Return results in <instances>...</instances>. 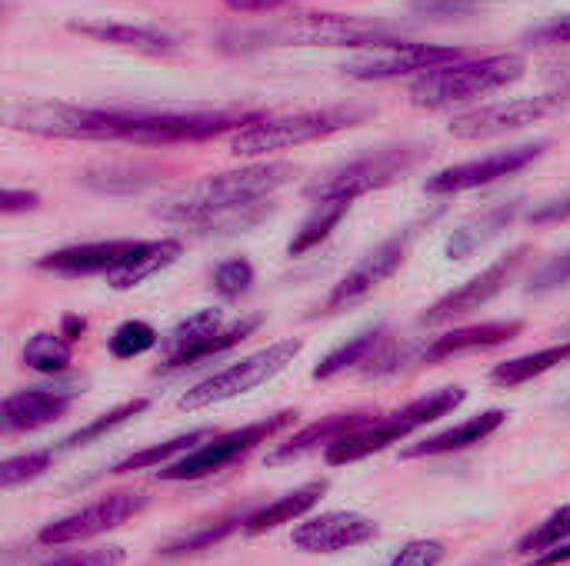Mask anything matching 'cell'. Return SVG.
<instances>
[{
    "label": "cell",
    "instance_id": "cell-1",
    "mask_svg": "<svg viewBox=\"0 0 570 566\" xmlns=\"http://www.w3.org/2000/svg\"><path fill=\"white\" fill-rule=\"evenodd\" d=\"M291 163H250L240 170L210 173L197 183H187L157 203V217L180 227L240 230L264 217L267 200L294 180Z\"/></svg>",
    "mask_w": 570,
    "mask_h": 566
},
{
    "label": "cell",
    "instance_id": "cell-2",
    "mask_svg": "<svg viewBox=\"0 0 570 566\" xmlns=\"http://www.w3.org/2000/svg\"><path fill=\"white\" fill-rule=\"evenodd\" d=\"M524 77V60L518 53H488V57H461L444 67H434L411 80V103L424 110H444L454 103H468L488 97L508 83Z\"/></svg>",
    "mask_w": 570,
    "mask_h": 566
},
{
    "label": "cell",
    "instance_id": "cell-3",
    "mask_svg": "<svg viewBox=\"0 0 570 566\" xmlns=\"http://www.w3.org/2000/svg\"><path fill=\"white\" fill-rule=\"evenodd\" d=\"M7 123L40 140H124L134 143L137 107H80V103H23Z\"/></svg>",
    "mask_w": 570,
    "mask_h": 566
},
{
    "label": "cell",
    "instance_id": "cell-4",
    "mask_svg": "<svg viewBox=\"0 0 570 566\" xmlns=\"http://www.w3.org/2000/svg\"><path fill=\"white\" fill-rule=\"evenodd\" d=\"M371 110L364 107H324V110H301V113H284V117H257L247 127L234 130L230 137V153L234 157H264L274 150L314 143L324 137H334L341 130H351L364 123Z\"/></svg>",
    "mask_w": 570,
    "mask_h": 566
},
{
    "label": "cell",
    "instance_id": "cell-5",
    "mask_svg": "<svg viewBox=\"0 0 570 566\" xmlns=\"http://www.w3.org/2000/svg\"><path fill=\"white\" fill-rule=\"evenodd\" d=\"M464 400H468L464 387H444V390H434V394H428V397H417V400L407 404L404 410H397V414H391V417H384V420H374V424H367V427L347 434L344 440L331 444V447L324 450V460H327L331 467L357 464V460H364V457H371V454L387 450L391 444H401V440L411 437L414 430H421V427H428V424L448 417V414L458 410Z\"/></svg>",
    "mask_w": 570,
    "mask_h": 566
},
{
    "label": "cell",
    "instance_id": "cell-6",
    "mask_svg": "<svg viewBox=\"0 0 570 566\" xmlns=\"http://www.w3.org/2000/svg\"><path fill=\"white\" fill-rule=\"evenodd\" d=\"M521 334H524L521 320H488V324H474V327H458V330H448L441 337H431V340H421V344H407L401 350H384L371 364L367 377H391V374H401L407 367L448 364L454 357H468V354H478V350L504 347V344L518 340Z\"/></svg>",
    "mask_w": 570,
    "mask_h": 566
},
{
    "label": "cell",
    "instance_id": "cell-7",
    "mask_svg": "<svg viewBox=\"0 0 570 566\" xmlns=\"http://www.w3.org/2000/svg\"><path fill=\"white\" fill-rule=\"evenodd\" d=\"M244 40H261V43L277 40L297 47H374V50L401 43V37L387 23L351 17V13H294L291 20L271 30L244 33Z\"/></svg>",
    "mask_w": 570,
    "mask_h": 566
},
{
    "label": "cell",
    "instance_id": "cell-8",
    "mask_svg": "<svg viewBox=\"0 0 570 566\" xmlns=\"http://www.w3.org/2000/svg\"><path fill=\"white\" fill-rule=\"evenodd\" d=\"M301 350H304V344L287 337V340H277V344H271V347H264V350H257V354H250V357H244L237 364H227L224 370H217V374L204 377L200 384H194L180 397V410H200V407L227 404L234 397H244V394L257 390V387L271 384L277 374H284L297 360Z\"/></svg>",
    "mask_w": 570,
    "mask_h": 566
},
{
    "label": "cell",
    "instance_id": "cell-9",
    "mask_svg": "<svg viewBox=\"0 0 570 566\" xmlns=\"http://www.w3.org/2000/svg\"><path fill=\"white\" fill-rule=\"evenodd\" d=\"M297 420V410H281L267 420H257V424H247L240 430H230V434H214L207 444H200L197 450L184 454L180 460L167 464L157 470V480H170V484H184V480H204L210 474H220L224 467L244 460L250 450H257L261 444L274 440L281 430H287L291 424Z\"/></svg>",
    "mask_w": 570,
    "mask_h": 566
},
{
    "label": "cell",
    "instance_id": "cell-10",
    "mask_svg": "<svg viewBox=\"0 0 570 566\" xmlns=\"http://www.w3.org/2000/svg\"><path fill=\"white\" fill-rule=\"evenodd\" d=\"M417 160L414 147H381L371 153H361L334 170H327L324 177H317L307 187V197L317 200H357L371 190L391 187L394 180H401Z\"/></svg>",
    "mask_w": 570,
    "mask_h": 566
},
{
    "label": "cell",
    "instance_id": "cell-11",
    "mask_svg": "<svg viewBox=\"0 0 570 566\" xmlns=\"http://www.w3.org/2000/svg\"><path fill=\"white\" fill-rule=\"evenodd\" d=\"M548 147H551V140H534V143L508 147V150H498V153H488V157H478V160H464V163L444 167V170L428 177L424 190L431 197H454V193L491 187V183L508 180V177L528 170L531 163H538Z\"/></svg>",
    "mask_w": 570,
    "mask_h": 566
},
{
    "label": "cell",
    "instance_id": "cell-12",
    "mask_svg": "<svg viewBox=\"0 0 570 566\" xmlns=\"http://www.w3.org/2000/svg\"><path fill=\"white\" fill-rule=\"evenodd\" d=\"M150 507V497L140 494V490H117V494H107L53 524H47L40 534H37V544L43 547H67V544H80V540H90V537H100L107 530H117L124 527L127 520H134L137 514H144Z\"/></svg>",
    "mask_w": 570,
    "mask_h": 566
},
{
    "label": "cell",
    "instance_id": "cell-13",
    "mask_svg": "<svg viewBox=\"0 0 570 566\" xmlns=\"http://www.w3.org/2000/svg\"><path fill=\"white\" fill-rule=\"evenodd\" d=\"M411 240H414V230H404V234H394L387 237L384 244H377L367 257H361L331 290V297L324 300L321 314H341L354 304H361L364 297H371L381 284H387L407 260V250H411Z\"/></svg>",
    "mask_w": 570,
    "mask_h": 566
},
{
    "label": "cell",
    "instance_id": "cell-14",
    "mask_svg": "<svg viewBox=\"0 0 570 566\" xmlns=\"http://www.w3.org/2000/svg\"><path fill=\"white\" fill-rule=\"evenodd\" d=\"M528 254H531L528 247H518V250H511L508 257L494 260V264L484 267L478 277H471V280L461 284L458 290L444 294L438 304H431V307L421 314V324H424V327H441V324H451V320H458V317H468V314L488 307V304L518 277V270L524 267Z\"/></svg>",
    "mask_w": 570,
    "mask_h": 566
},
{
    "label": "cell",
    "instance_id": "cell-15",
    "mask_svg": "<svg viewBox=\"0 0 570 566\" xmlns=\"http://www.w3.org/2000/svg\"><path fill=\"white\" fill-rule=\"evenodd\" d=\"M468 57V50L461 47H444V43H394V47H384L377 53H367L361 60H351L344 63L341 70L354 80H397V77H407V73H428L434 67H444L451 60H461Z\"/></svg>",
    "mask_w": 570,
    "mask_h": 566
},
{
    "label": "cell",
    "instance_id": "cell-16",
    "mask_svg": "<svg viewBox=\"0 0 570 566\" xmlns=\"http://www.w3.org/2000/svg\"><path fill=\"white\" fill-rule=\"evenodd\" d=\"M561 100L558 97H521V100H501V103H488L468 113L451 117L448 133L454 140H491V137H504L514 130H524L531 123H538L541 117H548Z\"/></svg>",
    "mask_w": 570,
    "mask_h": 566
},
{
    "label": "cell",
    "instance_id": "cell-17",
    "mask_svg": "<svg viewBox=\"0 0 570 566\" xmlns=\"http://www.w3.org/2000/svg\"><path fill=\"white\" fill-rule=\"evenodd\" d=\"M377 537V524L354 510H327L317 517H307L291 534L294 550L301 554H344L354 547H364Z\"/></svg>",
    "mask_w": 570,
    "mask_h": 566
},
{
    "label": "cell",
    "instance_id": "cell-18",
    "mask_svg": "<svg viewBox=\"0 0 570 566\" xmlns=\"http://www.w3.org/2000/svg\"><path fill=\"white\" fill-rule=\"evenodd\" d=\"M77 394H83V390H77V384L17 390L0 407V430L3 434H27V430H40L47 424H57L60 417H67Z\"/></svg>",
    "mask_w": 570,
    "mask_h": 566
},
{
    "label": "cell",
    "instance_id": "cell-19",
    "mask_svg": "<svg viewBox=\"0 0 570 566\" xmlns=\"http://www.w3.org/2000/svg\"><path fill=\"white\" fill-rule=\"evenodd\" d=\"M140 240H97V244H73L63 250H50L37 260V270L53 277H110Z\"/></svg>",
    "mask_w": 570,
    "mask_h": 566
},
{
    "label": "cell",
    "instance_id": "cell-20",
    "mask_svg": "<svg viewBox=\"0 0 570 566\" xmlns=\"http://www.w3.org/2000/svg\"><path fill=\"white\" fill-rule=\"evenodd\" d=\"M70 33H80L87 40L97 43H110V47H124V50H137L147 57H164L174 53L180 47V37H174L164 27L154 23H124V20H70L67 23Z\"/></svg>",
    "mask_w": 570,
    "mask_h": 566
},
{
    "label": "cell",
    "instance_id": "cell-21",
    "mask_svg": "<svg viewBox=\"0 0 570 566\" xmlns=\"http://www.w3.org/2000/svg\"><path fill=\"white\" fill-rule=\"evenodd\" d=\"M374 417H381V414H371V410L331 414V417H324V420H317V424L304 427L301 434H294L287 444H277V447L267 454V464H284V460L304 457V454H311V450H317V447H324V450H327L331 444L344 440L347 434H354V430H361V427L374 424Z\"/></svg>",
    "mask_w": 570,
    "mask_h": 566
},
{
    "label": "cell",
    "instance_id": "cell-22",
    "mask_svg": "<svg viewBox=\"0 0 570 566\" xmlns=\"http://www.w3.org/2000/svg\"><path fill=\"white\" fill-rule=\"evenodd\" d=\"M504 424H508V414H504V410H484V414H478V417H471V420H464V424H458V427H451V430H441V434H434V437H428V440L407 447L401 457H404V460H421V457L461 454V450L478 447V444H484L488 437H494Z\"/></svg>",
    "mask_w": 570,
    "mask_h": 566
},
{
    "label": "cell",
    "instance_id": "cell-23",
    "mask_svg": "<svg viewBox=\"0 0 570 566\" xmlns=\"http://www.w3.org/2000/svg\"><path fill=\"white\" fill-rule=\"evenodd\" d=\"M184 257V244L177 237H160V240H140L137 250L107 277V284L124 294V290H134L140 287L144 280L157 277L160 270L174 267L177 260Z\"/></svg>",
    "mask_w": 570,
    "mask_h": 566
},
{
    "label": "cell",
    "instance_id": "cell-24",
    "mask_svg": "<svg viewBox=\"0 0 570 566\" xmlns=\"http://www.w3.org/2000/svg\"><path fill=\"white\" fill-rule=\"evenodd\" d=\"M324 490H327V480H311V484L297 487L294 494H287V497L267 504V507H257V510L247 517V524H244L240 534L261 537V534H271V530H277V527H284V524L304 520V517L317 507V500L324 497Z\"/></svg>",
    "mask_w": 570,
    "mask_h": 566
},
{
    "label": "cell",
    "instance_id": "cell-25",
    "mask_svg": "<svg viewBox=\"0 0 570 566\" xmlns=\"http://www.w3.org/2000/svg\"><path fill=\"white\" fill-rule=\"evenodd\" d=\"M387 347V330L384 327H367L354 337H347L341 347H334L317 367H314V380H334L347 370H357L364 364H374Z\"/></svg>",
    "mask_w": 570,
    "mask_h": 566
},
{
    "label": "cell",
    "instance_id": "cell-26",
    "mask_svg": "<svg viewBox=\"0 0 570 566\" xmlns=\"http://www.w3.org/2000/svg\"><path fill=\"white\" fill-rule=\"evenodd\" d=\"M257 327H261V317H240V320H234V324H224L214 337L200 340L197 347H190V350H184V354H177V357H167V360L157 367V374H177V370L197 367V364H204V360H214V357L234 350L237 344H244Z\"/></svg>",
    "mask_w": 570,
    "mask_h": 566
},
{
    "label": "cell",
    "instance_id": "cell-27",
    "mask_svg": "<svg viewBox=\"0 0 570 566\" xmlns=\"http://www.w3.org/2000/svg\"><path fill=\"white\" fill-rule=\"evenodd\" d=\"M514 217H518V203H501V207H494V210H488V214H481V217L461 224V227L448 237L444 254H448L451 260H468V257L478 254L488 240H494L501 230H508V224H511Z\"/></svg>",
    "mask_w": 570,
    "mask_h": 566
},
{
    "label": "cell",
    "instance_id": "cell-28",
    "mask_svg": "<svg viewBox=\"0 0 570 566\" xmlns=\"http://www.w3.org/2000/svg\"><path fill=\"white\" fill-rule=\"evenodd\" d=\"M351 207H354V200H317L314 210H311V214L304 217V224L297 227V234L291 237L287 254H291V257H304V254L317 250V247L341 227V220L351 214Z\"/></svg>",
    "mask_w": 570,
    "mask_h": 566
},
{
    "label": "cell",
    "instance_id": "cell-29",
    "mask_svg": "<svg viewBox=\"0 0 570 566\" xmlns=\"http://www.w3.org/2000/svg\"><path fill=\"white\" fill-rule=\"evenodd\" d=\"M561 364H570V344L544 347V350H538V354H524V357L504 360V364H498V367L491 370V380H494L498 387L514 390V387H524V384H531V380L551 374V370L561 367Z\"/></svg>",
    "mask_w": 570,
    "mask_h": 566
},
{
    "label": "cell",
    "instance_id": "cell-30",
    "mask_svg": "<svg viewBox=\"0 0 570 566\" xmlns=\"http://www.w3.org/2000/svg\"><path fill=\"white\" fill-rule=\"evenodd\" d=\"M210 437H214V430H210V427H200V430L180 434V437H174V440H164V444L144 447V450H137V454L124 457L120 464H114V470H110V474H134V470L167 467V464H174V457L197 450V447H200V444H207Z\"/></svg>",
    "mask_w": 570,
    "mask_h": 566
},
{
    "label": "cell",
    "instance_id": "cell-31",
    "mask_svg": "<svg viewBox=\"0 0 570 566\" xmlns=\"http://www.w3.org/2000/svg\"><path fill=\"white\" fill-rule=\"evenodd\" d=\"M20 360L27 370L33 374H43V377H57L70 367L73 360V340H67L63 334H50V330H40L33 334L23 350H20Z\"/></svg>",
    "mask_w": 570,
    "mask_h": 566
},
{
    "label": "cell",
    "instance_id": "cell-32",
    "mask_svg": "<svg viewBox=\"0 0 570 566\" xmlns=\"http://www.w3.org/2000/svg\"><path fill=\"white\" fill-rule=\"evenodd\" d=\"M254 510H230L227 517L214 520V524H204L177 540H170L167 547H160V557H190V554H200V550H210L214 544H220L224 537H230L234 530H244L247 517Z\"/></svg>",
    "mask_w": 570,
    "mask_h": 566
},
{
    "label": "cell",
    "instance_id": "cell-33",
    "mask_svg": "<svg viewBox=\"0 0 570 566\" xmlns=\"http://www.w3.org/2000/svg\"><path fill=\"white\" fill-rule=\"evenodd\" d=\"M150 404L144 400V397H137V400H127V404H120V407H114V410H107V414H100L97 420H90V424H83L80 430H73L70 437H63L53 450L57 454H63V450H77V447H87V444H94V440H100L104 434H110V430H117V427H124L127 420H134V417H140L144 410H147Z\"/></svg>",
    "mask_w": 570,
    "mask_h": 566
},
{
    "label": "cell",
    "instance_id": "cell-34",
    "mask_svg": "<svg viewBox=\"0 0 570 566\" xmlns=\"http://www.w3.org/2000/svg\"><path fill=\"white\" fill-rule=\"evenodd\" d=\"M220 327H224L220 310H214V307L194 310V314H190V317H184L177 327H170V334L160 340V344H164V354H167V357H177V354H184V350L197 347L200 340L214 337Z\"/></svg>",
    "mask_w": 570,
    "mask_h": 566
},
{
    "label": "cell",
    "instance_id": "cell-35",
    "mask_svg": "<svg viewBox=\"0 0 570 566\" xmlns=\"http://www.w3.org/2000/svg\"><path fill=\"white\" fill-rule=\"evenodd\" d=\"M570 540V504L568 507H561V510H554L548 520H541L531 534H524L521 540H518V554L521 557H544V554H551V550H558L561 544H568Z\"/></svg>",
    "mask_w": 570,
    "mask_h": 566
},
{
    "label": "cell",
    "instance_id": "cell-36",
    "mask_svg": "<svg viewBox=\"0 0 570 566\" xmlns=\"http://www.w3.org/2000/svg\"><path fill=\"white\" fill-rule=\"evenodd\" d=\"M157 344H160V334H157L150 324H144V320H127V324H120V327L110 334L107 350H110V357H117V360H134V357H144L147 350H154Z\"/></svg>",
    "mask_w": 570,
    "mask_h": 566
},
{
    "label": "cell",
    "instance_id": "cell-37",
    "mask_svg": "<svg viewBox=\"0 0 570 566\" xmlns=\"http://www.w3.org/2000/svg\"><path fill=\"white\" fill-rule=\"evenodd\" d=\"M210 287L224 300H237V297L250 294V287H254V264L244 260V257H230V260L217 264L214 274H210Z\"/></svg>",
    "mask_w": 570,
    "mask_h": 566
},
{
    "label": "cell",
    "instance_id": "cell-38",
    "mask_svg": "<svg viewBox=\"0 0 570 566\" xmlns=\"http://www.w3.org/2000/svg\"><path fill=\"white\" fill-rule=\"evenodd\" d=\"M57 460V450H33V454H23V457H10L3 467H0V487L3 490H13L20 484H30L37 477H43L50 470V464Z\"/></svg>",
    "mask_w": 570,
    "mask_h": 566
},
{
    "label": "cell",
    "instance_id": "cell-39",
    "mask_svg": "<svg viewBox=\"0 0 570 566\" xmlns=\"http://www.w3.org/2000/svg\"><path fill=\"white\" fill-rule=\"evenodd\" d=\"M448 547L441 540H411L384 566H441Z\"/></svg>",
    "mask_w": 570,
    "mask_h": 566
},
{
    "label": "cell",
    "instance_id": "cell-40",
    "mask_svg": "<svg viewBox=\"0 0 570 566\" xmlns=\"http://www.w3.org/2000/svg\"><path fill=\"white\" fill-rule=\"evenodd\" d=\"M570 284V250L568 254H558V257H551L534 277H531V287H528V294H551V290H558V287H568Z\"/></svg>",
    "mask_w": 570,
    "mask_h": 566
},
{
    "label": "cell",
    "instance_id": "cell-41",
    "mask_svg": "<svg viewBox=\"0 0 570 566\" xmlns=\"http://www.w3.org/2000/svg\"><path fill=\"white\" fill-rule=\"evenodd\" d=\"M528 47H570V10L551 17L548 23H538L534 30L524 33Z\"/></svg>",
    "mask_w": 570,
    "mask_h": 566
},
{
    "label": "cell",
    "instance_id": "cell-42",
    "mask_svg": "<svg viewBox=\"0 0 570 566\" xmlns=\"http://www.w3.org/2000/svg\"><path fill=\"white\" fill-rule=\"evenodd\" d=\"M127 554L120 547H104V550H87V554H67L43 566H124Z\"/></svg>",
    "mask_w": 570,
    "mask_h": 566
},
{
    "label": "cell",
    "instance_id": "cell-43",
    "mask_svg": "<svg viewBox=\"0 0 570 566\" xmlns=\"http://www.w3.org/2000/svg\"><path fill=\"white\" fill-rule=\"evenodd\" d=\"M40 207V197L33 190H17V187H7L3 197H0V214L3 217H13V214H27V210H37Z\"/></svg>",
    "mask_w": 570,
    "mask_h": 566
},
{
    "label": "cell",
    "instance_id": "cell-44",
    "mask_svg": "<svg viewBox=\"0 0 570 566\" xmlns=\"http://www.w3.org/2000/svg\"><path fill=\"white\" fill-rule=\"evenodd\" d=\"M474 0H414L417 13L428 17H454V13H468Z\"/></svg>",
    "mask_w": 570,
    "mask_h": 566
},
{
    "label": "cell",
    "instance_id": "cell-45",
    "mask_svg": "<svg viewBox=\"0 0 570 566\" xmlns=\"http://www.w3.org/2000/svg\"><path fill=\"white\" fill-rule=\"evenodd\" d=\"M220 3L234 13H274V10L287 7L291 0H220Z\"/></svg>",
    "mask_w": 570,
    "mask_h": 566
},
{
    "label": "cell",
    "instance_id": "cell-46",
    "mask_svg": "<svg viewBox=\"0 0 570 566\" xmlns=\"http://www.w3.org/2000/svg\"><path fill=\"white\" fill-rule=\"evenodd\" d=\"M528 217H531V224H551V220H564V217H570V197L568 200H551V203H544V207L531 210Z\"/></svg>",
    "mask_w": 570,
    "mask_h": 566
},
{
    "label": "cell",
    "instance_id": "cell-47",
    "mask_svg": "<svg viewBox=\"0 0 570 566\" xmlns=\"http://www.w3.org/2000/svg\"><path fill=\"white\" fill-rule=\"evenodd\" d=\"M570 560V540L568 544H561L558 550H551V554H544V557H538L534 566H558V564H568Z\"/></svg>",
    "mask_w": 570,
    "mask_h": 566
},
{
    "label": "cell",
    "instance_id": "cell-48",
    "mask_svg": "<svg viewBox=\"0 0 570 566\" xmlns=\"http://www.w3.org/2000/svg\"><path fill=\"white\" fill-rule=\"evenodd\" d=\"M87 330V320L83 317H63V327H60V334L67 337V340H80V334Z\"/></svg>",
    "mask_w": 570,
    "mask_h": 566
},
{
    "label": "cell",
    "instance_id": "cell-49",
    "mask_svg": "<svg viewBox=\"0 0 570 566\" xmlns=\"http://www.w3.org/2000/svg\"><path fill=\"white\" fill-rule=\"evenodd\" d=\"M548 70H551L561 83H570V57H561V60H558V63H551Z\"/></svg>",
    "mask_w": 570,
    "mask_h": 566
}]
</instances>
